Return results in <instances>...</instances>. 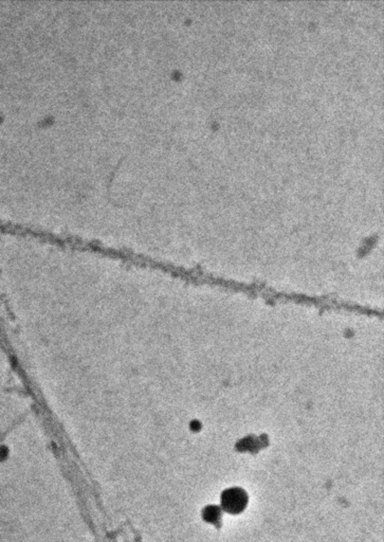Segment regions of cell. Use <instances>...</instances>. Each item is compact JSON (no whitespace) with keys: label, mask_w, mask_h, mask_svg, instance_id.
Instances as JSON below:
<instances>
[{"label":"cell","mask_w":384,"mask_h":542,"mask_svg":"<svg viewBox=\"0 0 384 542\" xmlns=\"http://www.w3.org/2000/svg\"><path fill=\"white\" fill-rule=\"evenodd\" d=\"M248 504V494L247 492L239 488L232 487L225 490L222 494V508L227 512L241 513L244 511Z\"/></svg>","instance_id":"obj_1"},{"label":"cell","mask_w":384,"mask_h":542,"mask_svg":"<svg viewBox=\"0 0 384 542\" xmlns=\"http://www.w3.org/2000/svg\"><path fill=\"white\" fill-rule=\"evenodd\" d=\"M203 516H204V519L207 522L212 523V524H214L216 526L222 525L223 513H222V509H220V507H218L216 505L207 506L203 511Z\"/></svg>","instance_id":"obj_2"}]
</instances>
